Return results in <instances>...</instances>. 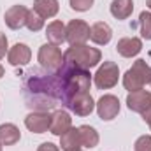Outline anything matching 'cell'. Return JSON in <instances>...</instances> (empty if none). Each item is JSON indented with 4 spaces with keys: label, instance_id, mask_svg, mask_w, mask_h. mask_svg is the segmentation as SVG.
Listing matches in <instances>:
<instances>
[{
    "label": "cell",
    "instance_id": "6da1fadb",
    "mask_svg": "<svg viewBox=\"0 0 151 151\" xmlns=\"http://www.w3.org/2000/svg\"><path fill=\"white\" fill-rule=\"evenodd\" d=\"M23 97L30 109L51 111L58 104H63V79L56 70L30 69L23 77Z\"/></svg>",
    "mask_w": 151,
    "mask_h": 151
},
{
    "label": "cell",
    "instance_id": "7a4b0ae2",
    "mask_svg": "<svg viewBox=\"0 0 151 151\" xmlns=\"http://www.w3.org/2000/svg\"><path fill=\"white\" fill-rule=\"evenodd\" d=\"M102 55L99 49L95 47H90L86 44H77V46H70L65 53H63V62L72 65V67H77V69H91L95 65H99Z\"/></svg>",
    "mask_w": 151,
    "mask_h": 151
},
{
    "label": "cell",
    "instance_id": "3957f363",
    "mask_svg": "<svg viewBox=\"0 0 151 151\" xmlns=\"http://www.w3.org/2000/svg\"><path fill=\"white\" fill-rule=\"evenodd\" d=\"M150 83H151V67L146 63V60H137L132 65V69H128L123 76V86L128 91L142 90Z\"/></svg>",
    "mask_w": 151,
    "mask_h": 151
},
{
    "label": "cell",
    "instance_id": "277c9868",
    "mask_svg": "<svg viewBox=\"0 0 151 151\" xmlns=\"http://www.w3.org/2000/svg\"><path fill=\"white\" fill-rule=\"evenodd\" d=\"M39 62L46 70H53L56 72L62 65H63V55L60 51L58 46L55 44H44L39 49Z\"/></svg>",
    "mask_w": 151,
    "mask_h": 151
},
{
    "label": "cell",
    "instance_id": "5b68a950",
    "mask_svg": "<svg viewBox=\"0 0 151 151\" xmlns=\"http://www.w3.org/2000/svg\"><path fill=\"white\" fill-rule=\"evenodd\" d=\"M118 77H119V67L114 62H104L95 74V84L100 90H109L118 83Z\"/></svg>",
    "mask_w": 151,
    "mask_h": 151
},
{
    "label": "cell",
    "instance_id": "8992f818",
    "mask_svg": "<svg viewBox=\"0 0 151 151\" xmlns=\"http://www.w3.org/2000/svg\"><path fill=\"white\" fill-rule=\"evenodd\" d=\"M65 28H67V42L70 46L86 44V40L90 39V27L83 19H72Z\"/></svg>",
    "mask_w": 151,
    "mask_h": 151
},
{
    "label": "cell",
    "instance_id": "52a82bcc",
    "mask_svg": "<svg viewBox=\"0 0 151 151\" xmlns=\"http://www.w3.org/2000/svg\"><path fill=\"white\" fill-rule=\"evenodd\" d=\"M65 107H69L77 116H90L91 111L95 109V102H93V97L90 95V91H86V93H77V95H74L65 104Z\"/></svg>",
    "mask_w": 151,
    "mask_h": 151
},
{
    "label": "cell",
    "instance_id": "ba28073f",
    "mask_svg": "<svg viewBox=\"0 0 151 151\" xmlns=\"http://www.w3.org/2000/svg\"><path fill=\"white\" fill-rule=\"evenodd\" d=\"M95 107H97V113H99L100 119L111 121L119 113V100L114 95H104V97L99 99V102L95 104Z\"/></svg>",
    "mask_w": 151,
    "mask_h": 151
},
{
    "label": "cell",
    "instance_id": "9c48e42d",
    "mask_svg": "<svg viewBox=\"0 0 151 151\" xmlns=\"http://www.w3.org/2000/svg\"><path fill=\"white\" fill-rule=\"evenodd\" d=\"M25 125L30 132L34 134H44L49 130L51 125V114L44 113V111H34L25 118Z\"/></svg>",
    "mask_w": 151,
    "mask_h": 151
},
{
    "label": "cell",
    "instance_id": "30bf717a",
    "mask_svg": "<svg viewBox=\"0 0 151 151\" xmlns=\"http://www.w3.org/2000/svg\"><path fill=\"white\" fill-rule=\"evenodd\" d=\"M28 9L25 5H12L11 9H7L4 19H5V25L12 30H19L27 25V18H28Z\"/></svg>",
    "mask_w": 151,
    "mask_h": 151
},
{
    "label": "cell",
    "instance_id": "8fae6325",
    "mask_svg": "<svg viewBox=\"0 0 151 151\" xmlns=\"http://www.w3.org/2000/svg\"><path fill=\"white\" fill-rule=\"evenodd\" d=\"M127 106H128L130 111L142 114L151 106V91H146V90L130 91L128 97H127Z\"/></svg>",
    "mask_w": 151,
    "mask_h": 151
},
{
    "label": "cell",
    "instance_id": "7c38bea8",
    "mask_svg": "<svg viewBox=\"0 0 151 151\" xmlns=\"http://www.w3.org/2000/svg\"><path fill=\"white\" fill-rule=\"evenodd\" d=\"M69 128H72V118L70 114L65 111H55L51 114V125H49V132L53 135H63Z\"/></svg>",
    "mask_w": 151,
    "mask_h": 151
},
{
    "label": "cell",
    "instance_id": "4fadbf2b",
    "mask_svg": "<svg viewBox=\"0 0 151 151\" xmlns=\"http://www.w3.org/2000/svg\"><path fill=\"white\" fill-rule=\"evenodd\" d=\"M30 58H32L30 47H28L27 44H21V42L14 44V46L9 49V53H7V62H9L11 65H14V67H18V65H27V63L30 62Z\"/></svg>",
    "mask_w": 151,
    "mask_h": 151
},
{
    "label": "cell",
    "instance_id": "5bb4252c",
    "mask_svg": "<svg viewBox=\"0 0 151 151\" xmlns=\"http://www.w3.org/2000/svg\"><path fill=\"white\" fill-rule=\"evenodd\" d=\"M141 49H142V40L137 37H123L116 44V51L125 58L137 56L141 53Z\"/></svg>",
    "mask_w": 151,
    "mask_h": 151
},
{
    "label": "cell",
    "instance_id": "9a60e30c",
    "mask_svg": "<svg viewBox=\"0 0 151 151\" xmlns=\"http://www.w3.org/2000/svg\"><path fill=\"white\" fill-rule=\"evenodd\" d=\"M90 39H91L95 44H99V46H106V44H109L111 39H113V30H111V27H109L107 23L99 21V23H95V25L90 28Z\"/></svg>",
    "mask_w": 151,
    "mask_h": 151
},
{
    "label": "cell",
    "instance_id": "2e32d148",
    "mask_svg": "<svg viewBox=\"0 0 151 151\" xmlns=\"http://www.w3.org/2000/svg\"><path fill=\"white\" fill-rule=\"evenodd\" d=\"M46 37H47V40H49L51 44H55V46L65 42V40H67V28H65V25H63L62 21H53V23H49L47 28H46Z\"/></svg>",
    "mask_w": 151,
    "mask_h": 151
},
{
    "label": "cell",
    "instance_id": "e0dca14e",
    "mask_svg": "<svg viewBox=\"0 0 151 151\" xmlns=\"http://www.w3.org/2000/svg\"><path fill=\"white\" fill-rule=\"evenodd\" d=\"M21 139L19 128L12 123H4L0 125V144L2 146H12Z\"/></svg>",
    "mask_w": 151,
    "mask_h": 151
},
{
    "label": "cell",
    "instance_id": "ac0fdd59",
    "mask_svg": "<svg viewBox=\"0 0 151 151\" xmlns=\"http://www.w3.org/2000/svg\"><path fill=\"white\" fill-rule=\"evenodd\" d=\"M58 9H60L58 0H35L34 2V11L37 12L39 16H42L44 19L56 16Z\"/></svg>",
    "mask_w": 151,
    "mask_h": 151
},
{
    "label": "cell",
    "instance_id": "d6986e66",
    "mask_svg": "<svg viewBox=\"0 0 151 151\" xmlns=\"http://www.w3.org/2000/svg\"><path fill=\"white\" fill-rule=\"evenodd\" d=\"M62 150L63 151H79L81 150V137L77 128H69L63 135H60Z\"/></svg>",
    "mask_w": 151,
    "mask_h": 151
},
{
    "label": "cell",
    "instance_id": "ffe728a7",
    "mask_svg": "<svg viewBox=\"0 0 151 151\" xmlns=\"http://www.w3.org/2000/svg\"><path fill=\"white\" fill-rule=\"evenodd\" d=\"M132 12H134V2L132 0H113L111 14L116 19H127Z\"/></svg>",
    "mask_w": 151,
    "mask_h": 151
},
{
    "label": "cell",
    "instance_id": "44dd1931",
    "mask_svg": "<svg viewBox=\"0 0 151 151\" xmlns=\"http://www.w3.org/2000/svg\"><path fill=\"white\" fill-rule=\"evenodd\" d=\"M77 130H79V137H81V146H84V148H95L99 144V134H97L95 128H91L88 125H83Z\"/></svg>",
    "mask_w": 151,
    "mask_h": 151
},
{
    "label": "cell",
    "instance_id": "7402d4cb",
    "mask_svg": "<svg viewBox=\"0 0 151 151\" xmlns=\"http://www.w3.org/2000/svg\"><path fill=\"white\" fill-rule=\"evenodd\" d=\"M139 27H141V34L142 39L151 40V12L150 11H142L139 16Z\"/></svg>",
    "mask_w": 151,
    "mask_h": 151
},
{
    "label": "cell",
    "instance_id": "603a6c76",
    "mask_svg": "<svg viewBox=\"0 0 151 151\" xmlns=\"http://www.w3.org/2000/svg\"><path fill=\"white\" fill-rule=\"evenodd\" d=\"M30 32H39V30H42L44 28V18L42 16H39L37 12L32 9L30 12H28V18H27V25H25Z\"/></svg>",
    "mask_w": 151,
    "mask_h": 151
},
{
    "label": "cell",
    "instance_id": "cb8c5ba5",
    "mask_svg": "<svg viewBox=\"0 0 151 151\" xmlns=\"http://www.w3.org/2000/svg\"><path fill=\"white\" fill-rule=\"evenodd\" d=\"M135 151H151V135H141L135 144H134Z\"/></svg>",
    "mask_w": 151,
    "mask_h": 151
},
{
    "label": "cell",
    "instance_id": "d4e9b609",
    "mask_svg": "<svg viewBox=\"0 0 151 151\" xmlns=\"http://www.w3.org/2000/svg\"><path fill=\"white\" fill-rule=\"evenodd\" d=\"M91 5H93V0H70V7L74 11H79V12L91 9Z\"/></svg>",
    "mask_w": 151,
    "mask_h": 151
},
{
    "label": "cell",
    "instance_id": "484cf974",
    "mask_svg": "<svg viewBox=\"0 0 151 151\" xmlns=\"http://www.w3.org/2000/svg\"><path fill=\"white\" fill-rule=\"evenodd\" d=\"M5 53H9L7 51V37L0 32V60L5 56Z\"/></svg>",
    "mask_w": 151,
    "mask_h": 151
},
{
    "label": "cell",
    "instance_id": "4316f807",
    "mask_svg": "<svg viewBox=\"0 0 151 151\" xmlns=\"http://www.w3.org/2000/svg\"><path fill=\"white\" fill-rule=\"evenodd\" d=\"M37 151H60V150H58V146H55L53 142H42V144L39 146Z\"/></svg>",
    "mask_w": 151,
    "mask_h": 151
},
{
    "label": "cell",
    "instance_id": "83f0119b",
    "mask_svg": "<svg viewBox=\"0 0 151 151\" xmlns=\"http://www.w3.org/2000/svg\"><path fill=\"white\" fill-rule=\"evenodd\" d=\"M142 119H144V121H146V123L151 127V106L146 109V111H144V113H142Z\"/></svg>",
    "mask_w": 151,
    "mask_h": 151
},
{
    "label": "cell",
    "instance_id": "f1b7e54d",
    "mask_svg": "<svg viewBox=\"0 0 151 151\" xmlns=\"http://www.w3.org/2000/svg\"><path fill=\"white\" fill-rule=\"evenodd\" d=\"M4 76V67H2V63H0V77Z\"/></svg>",
    "mask_w": 151,
    "mask_h": 151
},
{
    "label": "cell",
    "instance_id": "f546056e",
    "mask_svg": "<svg viewBox=\"0 0 151 151\" xmlns=\"http://www.w3.org/2000/svg\"><path fill=\"white\" fill-rule=\"evenodd\" d=\"M146 5H148V7L151 9V0H146Z\"/></svg>",
    "mask_w": 151,
    "mask_h": 151
},
{
    "label": "cell",
    "instance_id": "4dcf8cb0",
    "mask_svg": "<svg viewBox=\"0 0 151 151\" xmlns=\"http://www.w3.org/2000/svg\"><path fill=\"white\" fill-rule=\"evenodd\" d=\"M0 151H2V144H0Z\"/></svg>",
    "mask_w": 151,
    "mask_h": 151
},
{
    "label": "cell",
    "instance_id": "1f68e13d",
    "mask_svg": "<svg viewBox=\"0 0 151 151\" xmlns=\"http://www.w3.org/2000/svg\"><path fill=\"white\" fill-rule=\"evenodd\" d=\"M150 84H151V83H150Z\"/></svg>",
    "mask_w": 151,
    "mask_h": 151
},
{
    "label": "cell",
    "instance_id": "d6a6232c",
    "mask_svg": "<svg viewBox=\"0 0 151 151\" xmlns=\"http://www.w3.org/2000/svg\"><path fill=\"white\" fill-rule=\"evenodd\" d=\"M79 151H81V150H79Z\"/></svg>",
    "mask_w": 151,
    "mask_h": 151
}]
</instances>
